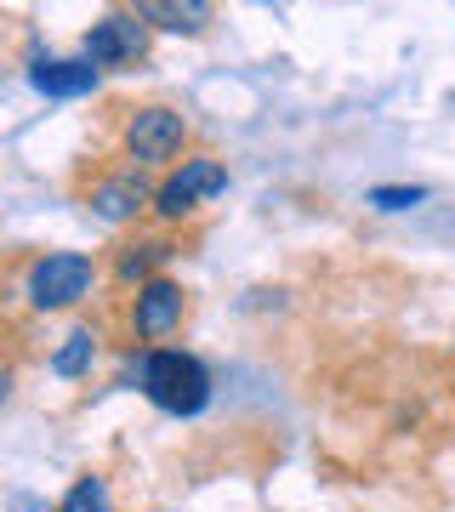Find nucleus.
<instances>
[{"instance_id": "0eeeda50", "label": "nucleus", "mask_w": 455, "mask_h": 512, "mask_svg": "<svg viewBox=\"0 0 455 512\" xmlns=\"http://www.w3.org/2000/svg\"><path fill=\"white\" fill-rule=\"evenodd\" d=\"M97 80H103V69H91L86 57H40L29 69V86L40 97H91Z\"/></svg>"}, {"instance_id": "4468645a", "label": "nucleus", "mask_w": 455, "mask_h": 512, "mask_svg": "<svg viewBox=\"0 0 455 512\" xmlns=\"http://www.w3.org/2000/svg\"><path fill=\"white\" fill-rule=\"evenodd\" d=\"M12 512H57V507H46L40 495H12Z\"/></svg>"}, {"instance_id": "423d86ee", "label": "nucleus", "mask_w": 455, "mask_h": 512, "mask_svg": "<svg viewBox=\"0 0 455 512\" xmlns=\"http://www.w3.org/2000/svg\"><path fill=\"white\" fill-rule=\"evenodd\" d=\"M182 285L177 279H148L143 291H137V302H131V330L143 336V342H160V336H171V330L182 325Z\"/></svg>"}, {"instance_id": "f8f14e48", "label": "nucleus", "mask_w": 455, "mask_h": 512, "mask_svg": "<svg viewBox=\"0 0 455 512\" xmlns=\"http://www.w3.org/2000/svg\"><path fill=\"white\" fill-rule=\"evenodd\" d=\"M57 512H114V495H109V484L97 473H86V478H74L69 484V495L57 501Z\"/></svg>"}, {"instance_id": "2eb2a0df", "label": "nucleus", "mask_w": 455, "mask_h": 512, "mask_svg": "<svg viewBox=\"0 0 455 512\" xmlns=\"http://www.w3.org/2000/svg\"><path fill=\"white\" fill-rule=\"evenodd\" d=\"M12 399V376H6V370H0V404Z\"/></svg>"}, {"instance_id": "ddd939ff", "label": "nucleus", "mask_w": 455, "mask_h": 512, "mask_svg": "<svg viewBox=\"0 0 455 512\" xmlns=\"http://www.w3.org/2000/svg\"><path fill=\"white\" fill-rule=\"evenodd\" d=\"M421 200H427V188H370V205L376 211H410Z\"/></svg>"}, {"instance_id": "9b49d317", "label": "nucleus", "mask_w": 455, "mask_h": 512, "mask_svg": "<svg viewBox=\"0 0 455 512\" xmlns=\"http://www.w3.org/2000/svg\"><path fill=\"white\" fill-rule=\"evenodd\" d=\"M91 359H97V330L80 325V330H69V336H63V348L52 353V370L74 382V376H86V370H91Z\"/></svg>"}, {"instance_id": "f03ea898", "label": "nucleus", "mask_w": 455, "mask_h": 512, "mask_svg": "<svg viewBox=\"0 0 455 512\" xmlns=\"http://www.w3.org/2000/svg\"><path fill=\"white\" fill-rule=\"evenodd\" d=\"M91 279H97V268H91V256L86 251H46L29 268V302H35L40 313H52V308H74V302H86L91 296Z\"/></svg>"}, {"instance_id": "39448f33", "label": "nucleus", "mask_w": 455, "mask_h": 512, "mask_svg": "<svg viewBox=\"0 0 455 512\" xmlns=\"http://www.w3.org/2000/svg\"><path fill=\"white\" fill-rule=\"evenodd\" d=\"M148 52V23L137 12H109V18L91 23L86 35V63L91 69H126Z\"/></svg>"}, {"instance_id": "f257e3e1", "label": "nucleus", "mask_w": 455, "mask_h": 512, "mask_svg": "<svg viewBox=\"0 0 455 512\" xmlns=\"http://www.w3.org/2000/svg\"><path fill=\"white\" fill-rule=\"evenodd\" d=\"M126 387H143V399L165 416H200L211 404V370L200 353L182 348H143L126 359Z\"/></svg>"}, {"instance_id": "7ed1b4c3", "label": "nucleus", "mask_w": 455, "mask_h": 512, "mask_svg": "<svg viewBox=\"0 0 455 512\" xmlns=\"http://www.w3.org/2000/svg\"><path fill=\"white\" fill-rule=\"evenodd\" d=\"M222 188H228V165L211 160V154H194V160H182L160 188H154V211L165 222L188 217V211H200L205 200H217Z\"/></svg>"}, {"instance_id": "9d476101", "label": "nucleus", "mask_w": 455, "mask_h": 512, "mask_svg": "<svg viewBox=\"0 0 455 512\" xmlns=\"http://www.w3.org/2000/svg\"><path fill=\"white\" fill-rule=\"evenodd\" d=\"M165 256H171V245H165V239H137V245H126V251H120V262H114V279L143 291L148 279H160L154 268H160Z\"/></svg>"}, {"instance_id": "1a4fd4ad", "label": "nucleus", "mask_w": 455, "mask_h": 512, "mask_svg": "<svg viewBox=\"0 0 455 512\" xmlns=\"http://www.w3.org/2000/svg\"><path fill=\"white\" fill-rule=\"evenodd\" d=\"M137 18L160 23V29H171V35H200L205 23H211V6H205V0H188V6H177V0H143Z\"/></svg>"}, {"instance_id": "6e6552de", "label": "nucleus", "mask_w": 455, "mask_h": 512, "mask_svg": "<svg viewBox=\"0 0 455 512\" xmlns=\"http://www.w3.org/2000/svg\"><path fill=\"white\" fill-rule=\"evenodd\" d=\"M148 200H154V194H148V188L137 183V177H109V183L91 188V211H97L103 222H126V217H137V211H143Z\"/></svg>"}, {"instance_id": "20e7f679", "label": "nucleus", "mask_w": 455, "mask_h": 512, "mask_svg": "<svg viewBox=\"0 0 455 512\" xmlns=\"http://www.w3.org/2000/svg\"><path fill=\"white\" fill-rule=\"evenodd\" d=\"M182 143H188V120L177 109H160V103H148V109H131L126 120V154L143 165H165L177 160Z\"/></svg>"}]
</instances>
